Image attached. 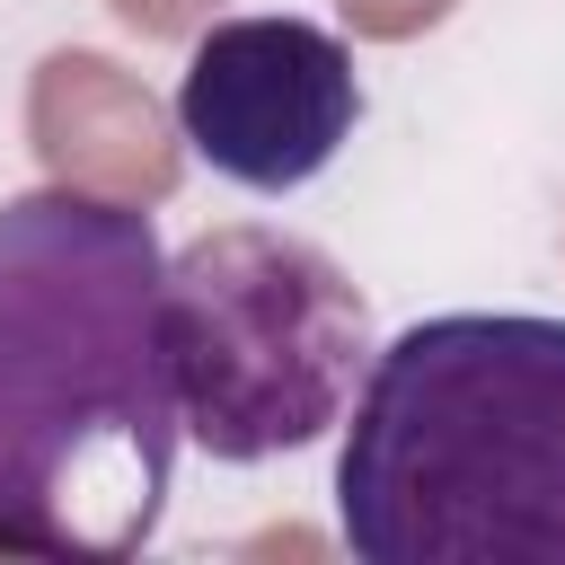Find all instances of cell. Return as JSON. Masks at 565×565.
<instances>
[{
    "mask_svg": "<svg viewBox=\"0 0 565 565\" xmlns=\"http://www.w3.org/2000/svg\"><path fill=\"white\" fill-rule=\"evenodd\" d=\"M168 247L150 212L35 185L0 203V556H141L177 477Z\"/></svg>",
    "mask_w": 565,
    "mask_h": 565,
    "instance_id": "1",
    "label": "cell"
},
{
    "mask_svg": "<svg viewBox=\"0 0 565 565\" xmlns=\"http://www.w3.org/2000/svg\"><path fill=\"white\" fill-rule=\"evenodd\" d=\"M335 530L362 565H565V318L388 335L344 415Z\"/></svg>",
    "mask_w": 565,
    "mask_h": 565,
    "instance_id": "2",
    "label": "cell"
},
{
    "mask_svg": "<svg viewBox=\"0 0 565 565\" xmlns=\"http://www.w3.org/2000/svg\"><path fill=\"white\" fill-rule=\"evenodd\" d=\"M371 353V300L300 230L230 221L168 256L177 415L221 468L327 441L353 415Z\"/></svg>",
    "mask_w": 565,
    "mask_h": 565,
    "instance_id": "3",
    "label": "cell"
},
{
    "mask_svg": "<svg viewBox=\"0 0 565 565\" xmlns=\"http://www.w3.org/2000/svg\"><path fill=\"white\" fill-rule=\"evenodd\" d=\"M362 124V71L318 18H221L185 53L177 79V132L185 150L247 185V194H291Z\"/></svg>",
    "mask_w": 565,
    "mask_h": 565,
    "instance_id": "4",
    "label": "cell"
}]
</instances>
